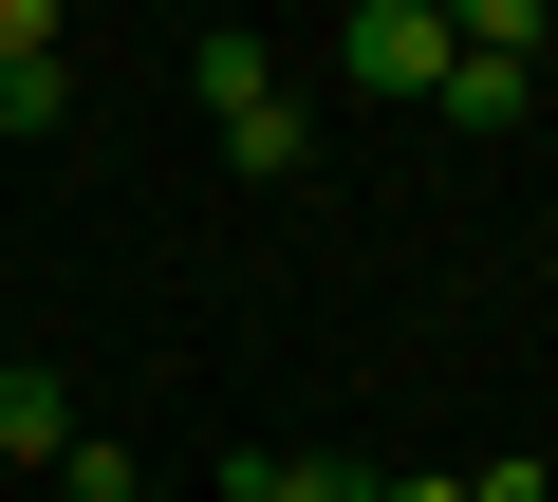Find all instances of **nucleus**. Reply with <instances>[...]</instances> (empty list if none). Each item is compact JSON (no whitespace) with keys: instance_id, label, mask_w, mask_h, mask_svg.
<instances>
[{"instance_id":"f257e3e1","label":"nucleus","mask_w":558,"mask_h":502,"mask_svg":"<svg viewBox=\"0 0 558 502\" xmlns=\"http://www.w3.org/2000/svg\"><path fill=\"white\" fill-rule=\"evenodd\" d=\"M336 75L354 94H447V0H354V20H336Z\"/></svg>"},{"instance_id":"f03ea898","label":"nucleus","mask_w":558,"mask_h":502,"mask_svg":"<svg viewBox=\"0 0 558 502\" xmlns=\"http://www.w3.org/2000/svg\"><path fill=\"white\" fill-rule=\"evenodd\" d=\"M75 112V38H57V0H0V131H57Z\"/></svg>"},{"instance_id":"7ed1b4c3","label":"nucleus","mask_w":558,"mask_h":502,"mask_svg":"<svg viewBox=\"0 0 558 502\" xmlns=\"http://www.w3.org/2000/svg\"><path fill=\"white\" fill-rule=\"evenodd\" d=\"M186 94H205L223 131H242V112H279V38H242V20H223V38H186Z\"/></svg>"},{"instance_id":"20e7f679","label":"nucleus","mask_w":558,"mask_h":502,"mask_svg":"<svg viewBox=\"0 0 558 502\" xmlns=\"http://www.w3.org/2000/svg\"><path fill=\"white\" fill-rule=\"evenodd\" d=\"M57 446H75V391L20 354V372H0V465H57Z\"/></svg>"},{"instance_id":"39448f33","label":"nucleus","mask_w":558,"mask_h":502,"mask_svg":"<svg viewBox=\"0 0 558 502\" xmlns=\"http://www.w3.org/2000/svg\"><path fill=\"white\" fill-rule=\"evenodd\" d=\"M223 149H242V168H260V186H299V168H317V112H299V94H279V112H242V131H223Z\"/></svg>"},{"instance_id":"423d86ee","label":"nucleus","mask_w":558,"mask_h":502,"mask_svg":"<svg viewBox=\"0 0 558 502\" xmlns=\"http://www.w3.org/2000/svg\"><path fill=\"white\" fill-rule=\"evenodd\" d=\"M373 502H539V465H428V483H373Z\"/></svg>"},{"instance_id":"0eeeda50","label":"nucleus","mask_w":558,"mask_h":502,"mask_svg":"<svg viewBox=\"0 0 558 502\" xmlns=\"http://www.w3.org/2000/svg\"><path fill=\"white\" fill-rule=\"evenodd\" d=\"M57 502H131V446H94V428H75V446H57Z\"/></svg>"}]
</instances>
